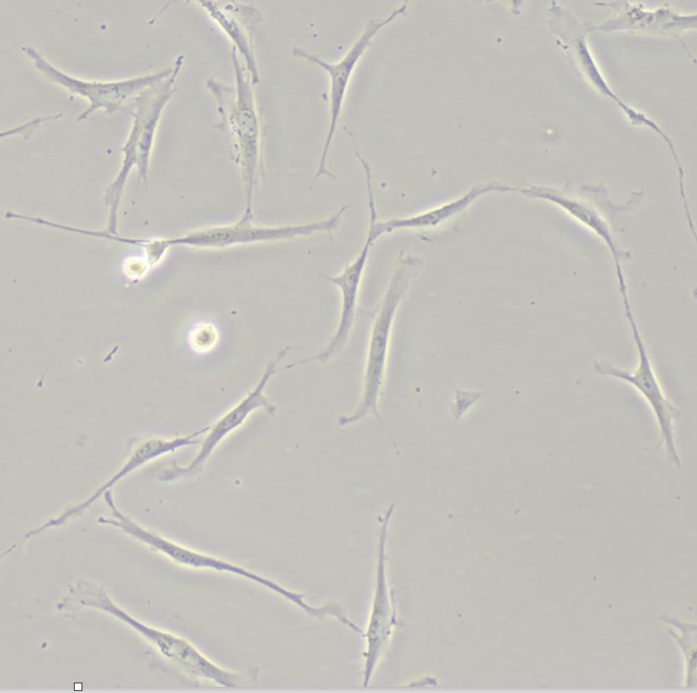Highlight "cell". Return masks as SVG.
<instances>
[{
    "instance_id": "cell-1",
    "label": "cell",
    "mask_w": 697,
    "mask_h": 693,
    "mask_svg": "<svg viewBox=\"0 0 697 693\" xmlns=\"http://www.w3.org/2000/svg\"><path fill=\"white\" fill-rule=\"evenodd\" d=\"M404 264L391 277L373 323L369 343L361 410L375 407L383 385L393 321L407 285Z\"/></svg>"
},
{
    "instance_id": "cell-2",
    "label": "cell",
    "mask_w": 697,
    "mask_h": 693,
    "mask_svg": "<svg viewBox=\"0 0 697 693\" xmlns=\"http://www.w3.org/2000/svg\"><path fill=\"white\" fill-rule=\"evenodd\" d=\"M284 356L283 352H279L276 358L268 364L256 387L210 428L198 453L189 464L180 466L174 463L171 468L163 472L160 476L162 481H171L198 474L215 447L230 432L241 425L252 412L263 408L270 414L275 413V407L269 402L263 392L270 378L280 370L277 366Z\"/></svg>"
},
{
    "instance_id": "cell-3",
    "label": "cell",
    "mask_w": 697,
    "mask_h": 693,
    "mask_svg": "<svg viewBox=\"0 0 697 693\" xmlns=\"http://www.w3.org/2000/svg\"><path fill=\"white\" fill-rule=\"evenodd\" d=\"M405 9L402 6L392 12L388 17L381 21H371L366 27L360 38L355 41L345 56L337 63H328L323 61L317 56L308 54L301 49L295 48V55L306 58V59L317 64L326 71L330 77L331 89V118L329 124L328 132L324 145V149L321 160L319 164L316 177L324 174L332 176L325 167L326 159L328 152L329 147L333 136L337 119L339 118L342 101L344 94L355 66L360 57L363 55L369 41L374 37L379 30L387 24L391 22L393 19Z\"/></svg>"
},
{
    "instance_id": "cell-4",
    "label": "cell",
    "mask_w": 697,
    "mask_h": 693,
    "mask_svg": "<svg viewBox=\"0 0 697 693\" xmlns=\"http://www.w3.org/2000/svg\"><path fill=\"white\" fill-rule=\"evenodd\" d=\"M249 225L239 223L232 226L210 229L172 240V243L223 247L250 241L286 239L321 231L330 232L337 227V220L332 216L322 221L296 225L256 228Z\"/></svg>"
},
{
    "instance_id": "cell-5",
    "label": "cell",
    "mask_w": 697,
    "mask_h": 693,
    "mask_svg": "<svg viewBox=\"0 0 697 693\" xmlns=\"http://www.w3.org/2000/svg\"><path fill=\"white\" fill-rule=\"evenodd\" d=\"M374 240L375 239L368 233L360 255L353 262L338 275L324 277L340 290L342 308L338 326L324 349L317 355L289 364L290 369L313 360L326 362L340 354L344 349L353 326L360 286L369 250Z\"/></svg>"
},
{
    "instance_id": "cell-6",
    "label": "cell",
    "mask_w": 697,
    "mask_h": 693,
    "mask_svg": "<svg viewBox=\"0 0 697 693\" xmlns=\"http://www.w3.org/2000/svg\"><path fill=\"white\" fill-rule=\"evenodd\" d=\"M155 547L173 560L183 565L229 572L248 580H252L254 577L253 572L241 566L201 553L162 537H158L155 542Z\"/></svg>"
},
{
    "instance_id": "cell-7",
    "label": "cell",
    "mask_w": 697,
    "mask_h": 693,
    "mask_svg": "<svg viewBox=\"0 0 697 693\" xmlns=\"http://www.w3.org/2000/svg\"><path fill=\"white\" fill-rule=\"evenodd\" d=\"M217 331L207 323H200L189 333V342L196 351H207L213 347L217 340Z\"/></svg>"
},
{
    "instance_id": "cell-8",
    "label": "cell",
    "mask_w": 697,
    "mask_h": 693,
    "mask_svg": "<svg viewBox=\"0 0 697 693\" xmlns=\"http://www.w3.org/2000/svg\"><path fill=\"white\" fill-rule=\"evenodd\" d=\"M82 690V683H75V690Z\"/></svg>"
}]
</instances>
